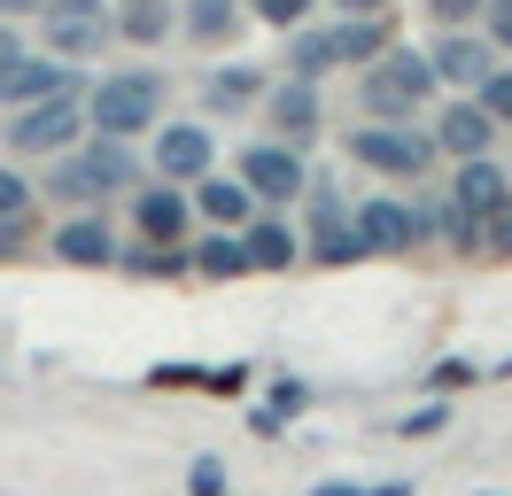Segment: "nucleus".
Segmentation results:
<instances>
[{"label":"nucleus","instance_id":"e433bc0d","mask_svg":"<svg viewBox=\"0 0 512 496\" xmlns=\"http://www.w3.org/2000/svg\"><path fill=\"white\" fill-rule=\"evenodd\" d=\"M326 8H342V16H388V0H326Z\"/></svg>","mask_w":512,"mask_h":496},{"label":"nucleus","instance_id":"b1692460","mask_svg":"<svg viewBox=\"0 0 512 496\" xmlns=\"http://www.w3.org/2000/svg\"><path fill=\"white\" fill-rule=\"evenodd\" d=\"M187 272H202V279H241V272H249V256H241V233H218V225H210V241H194Z\"/></svg>","mask_w":512,"mask_h":496},{"label":"nucleus","instance_id":"f704fd0d","mask_svg":"<svg viewBox=\"0 0 512 496\" xmlns=\"http://www.w3.org/2000/svg\"><path fill=\"white\" fill-rule=\"evenodd\" d=\"M466 380H474V365H466V357H450V365H435V372H427V388H435V396L466 388Z\"/></svg>","mask_w":512,"mask_h":496},{"label":"nucleus","instance_id":"ddd939ff","mask_svg":"<svg viewBox=\"0 0 512 496\" xmlns=\"http://www.w3.org/2000/svg\"><path fill=\"white\" fill-rule=\"evenodd\" d=\"M427 140H435V155L466 163V155H489V148H497V124L481 117L474 93H450L443 109H435V124H427Z\"/></svg>","mask_w":512,"mask_h":496},{"label":"nucleus","instance_id":"7ed1b4c3","mask_svg":"<svg viewBox=\"0 0 512 496\" xmlns=\"http://www.w3.org/2000/svg\"><path fill=\"white\" fill-rule=\"evenodd\" d=\"M388 47V16H342V24H303L288 31V78L319 86L326 70H365V62Z\"/></svg>","mask_w":512,"mask_h":496},{"label":"nucleus","instance_id":"2f4dec72","mask_svg":"<svg viewBox=\"0 0 512 496\" xmlns=\"http://www.w3.org/2000/svg\"><path fill=\"white\" fill-rule=\"evenodd\" d=\"M481 39H489V47H497V55H512V0H481Z\"/></svg>","mask_w":512,"mask_h":496},{"label":"nucleus","instance_id":"4468645a","mask_svg":"<svg viewBox=\"0 0 512 496\" xmlns=\"http://www.w3.org/2000/svg\"><path fill=\"white\" fill-rule=\"evenodd\" d=\"M63 93H78L70 62H55V55H16V62H0V109H32V101H63Z\"/></svg>","mask_w":512,"mask_h":496},{"label":"nucleus","instance_id":"a211bd4d","mask_svg":"<svg viewBox=\"0 0 512 496\" xmlns=\"http://www.w3.org/2000/svg\"><path fill=\"white\" fill-rule=\"evenodd\" d=\"M241 256H249V272H295V256H303V233H295L280 210H256L241 225Z\"/></svg>","mask_w":512,"mask_h":496},{"label":"nucleus","instance_id":"c756f323","mask_svg":"<svg viewBox=\"0 0 512 496\" xmlns=\"http://www.w3.org/2000/svg\"><path fill=\"white\" fill-rule=\"evenodd\" d=\"M303 403H311V396H303V388H295V380H280V388H272V403H264V411H256V427L272 434V427H280V419H295V411H303Z\"/></svg>","mask_w":512,"mask_h":496},{"label":"nucleus","instance_id":"412c9836","mask_svg":"<svg viewBox=\"0 0 512 496\" xmlns=\"http://www.w3.org/2000/svg\"><path fill=\"white\" fill-rule=\"evenodd\" d=\"M109 24H117V39H132V47H163V39L179 31V8H171V0H117Z\"/></svg>","mask_w":512,"mask_h":496},{"label":"nucleus","instance_id":"ea45409f","mask_svg":"<svg viewBox=\"0 0 512 496\" xmlns=\"http://www.w3.org/2000/svg\"><path fill=\"white\" fill-rule=\"evenodd\" d=\"M357 496H412L404 481H381V489H357Z\"/></svg>","mask_w":512,"mask_h":496},{"label":"nucleus","instance_id":"20e7f679","mask_svg":"<svg viewBox=\"0 0 512 496\" xmlns=\"http://www.w3.org/2000/svg\"><path fill=\"white\" fill-rule=\"evenodd\" d=\"M435 70L419 47H381V55L365 62V78H357V101H365V117L373 124H412L427 101H435Z\"/></svg>","mask_w":512,"mask_h":496},{"label":"nucleus","instance_id":"4be33fe9","mask_svg":"<svg viewBox=\"0 0 512 496\" xmlns=\"http://www.w3.org/2000/svg\"><path fill=\"white\" fill-rule=\"evenodd\" d=\"M202 101L233 117V109L264 101V70H249V62H225V70H210V78H202Z\"/></svg>","mask_w":512,"mask_h":496},{"label":"nucleus","instance_id":"9d476101","mask_svg":"<svg viewBox=\"0 0 512 496\" xmlns=\"http://www.w3.org/2000/svg\"><path fill=\"white\" fill-rule=\"evenodd\" d=\"M303 210H311V233H303V248L319 256V264H357L365 248H357V233H350V210H342V194L326 179H311L303 186Z\"/></svg>","mask_w":512,"mask_h":496},{"label":"nucleus","instance_id":"39448f33","mask_svg":"<svg viewBox=\"0 0 512 496\" xmlns=\"http://www.w3.org/2000/svg\"><path fill=\"white\" fill-rule=\"evenodd\" d=\"M39 39L55 62H86L117 47V24H109L101 0H39Z\"/></svg>","mask_w":512,"mask_h":496},{"label":"nucleus","instance_id":"a19ab883","mask_svg":"<svg viewBox=\"0 0 512 496\" xmlns=\"http://www.w3.org/2000/svg\"><path fill=\"white\" fill-rule=\"evenodd\" d=\"M505 372H512V365H505Z\"/></svg>","mask_w":512,"mask_h":496},{"label":"nucleus","instance_id":"1a4fd4ad","mask_svg":"<svg viewBox=\"0 0 512 496\" xmlns=\"http://www.w3.org/2000/svg\"><path fill=\"white\" fill-rule=\"evenodd\" d=\"M350 233L365 256H404V248L427 241V210L419 202H396V194H365L350 210Z\"/></svg>","mask_w":512,"mask_h":496},{"label":"nucleus","instance_id":"f03ea898","mask_svg":"<svg viewBox=\"0 0 512 496\" xmlns=\"http://www.w3.org/2000/svg\"><path fill=\"white\" fill-rule=\"evenodd\" d=\"M163 70H148V62H125V70H101L94 86H86V132H101V140H140V132H156L163 124Z\"/></svg>","mask_w":512,"mask_h":496},{"label":"nucleus","instance_id":"6e6552de","mask_svg":"<svg viewBox=\"0 0 512 496\" xmlns=\"http://www.w3.org/2000/svg\"><path fill=\"white\" fill-rule=\"evenodd\" d=\"M86 140V109H78V93H63V101H32V109H8V148L16 155H55L78 148Z\"/></svg>","mask_w":512,"mask_h":496},{"label":"nucleus","instance_id":"a878e982","mask_svg":"<svg viewBox=\"0 0 512 496\" xmlns=\"http://www.w3.org/2000/svg\"><path fill=\"white\" fill-rule=\"evenodd\" d=\"M474 101H481V117L505 132V124H512V62H497V70L481 78V86H474Z\"/></svg>","mask_w":512,"mask_h":496},{"label":"nucleus","instance_id":"aec40b11","mask_svg":"<svg viewBox=\"0 0 512 496\" xmlns=\"http://www.w3.org/2000/svg\"><path fill=\"white\" fill-rule=\"evenodd\" d=\"M450 202H458L466 217H489V210H505V202H512V179L489 163V155H466L458 179H450Z\"/></svg>","mask_w":512,"mask_h":496},{"label":"nucleus","instance_id":"bb28decb","mask_svg":"<svg viewBox=\"0 0 512 496\" xmlns=\"http://www.w3.org/2000/svg\"><path fill=\"white\" fill-rule=\"evenodd\" d=\"M132 279H179L187 272V248H140V256H117Z\"/></svg>","mask_w":512,"mask_h":496},{"label":"nucleus","instance_id":"c9c22d12","mask_svg":"<svg viewBox=\"0 0 512 496\" xmlns=\"http://www.w3.org/2000/svg\"><path fill=\"white\" fill-rule=\"evenodd\" d=\"M450 427V403H419L412 419H404V434H443Z\"/></svg>","mask_w":512,"mask_h":496},{"label":"nucleus","instance_id":"58836bf2","mask_svg":"<svg viewBox=\"0 0 512 496\" xmlns=\"http://www.w3.org/2000/svg\"><path fill=\"white\" fill-rule=\"evenodd\" d=\"M24 55V39H16V24H0V62H16Z\"/></svg>","mask_w":512,"mask_h":496},{"label":"nucleus","instance_id":"7c9ffc66","mask_svg":"<svg viewBox=\"0 0 512 496\" xmlns=\"http://www.w3.org/2000/svg\"><path fill=\"white\" fill-rule=\"evenodd\" d=\"M419 8H427L443 31H474V16H481V0H419Z\"/></svg>","mask_w":512,"mask_h":496},{"label":"nucleus","instance_id":"dca6fc26","mask_svg":"<svg viewBox=\"0 0 512 496\" xmlns=\"http://www.w3.org/2000/svg\"><path fill=\"white\" fill-rule=\"evenodd\" d=\"M55 256L78 264V272H109V264H117V233H109V217H101V210H70L63 225H55Z\"/></svg>","mask_w":512,"mask_h":496},{"label":"nucleus","instance_id":"9b49d317","mask_svg":"<svg viewBox=\"0 0 512 496\" xmlns=\"http://www.w3.org/2000/svg\"><path fill=\"white\" fill-rule=\"evenodd\" d=\"M427 55V70H435V86L443 93H474L489 70H497V47L489 39H474V31H443L435 47H419Z\"/></svg>","mask_w":512,"mask_h":496},{"label":"nucleus","instance_id":"4c0bfd02","mask_svg":"<svg viewBox=\"0 0 512 496\" xmlns=\"http://www.w3.org/2000/svg\"><path fill=\"white\" fill-rule=\"evenodd\" d=\"M24 16H39V0H0V24H24Z\"/></svg>","mask_w":512,"mask_h":496},{"label":"nucleus","instance_id":"f8f14e48","mask_svg":"<svg viewBox=\"0 0 512 496\" xmlns=\"http://www.w3.org/2000/svg\"><path fill=\"white\" fill-rule=\"evenodd\" d=\"M202 171H218L210 124H156V179L163 186H194Z\"/></svg>","mask_w":512,"mask_h":496},{"label":"nucleus","instance_id":"423d86ee","mask_svg":"<svg viewBox=\"0 0 512 496\" xmlns=\"http://www.w3.org/2000/svg\"><path fill=\"white\" fill-rule=\"evenodd\" d=\"M350 163L365 171H381V179H427L435 171V140L419 132V124H357L350 132Z\"/></svg>","mask_w":512,"mask_h":496},{"label":"nucleus","instance_id":"5701e85b","mask_svg":"<svg viewBox=\"0 0 512 496\" xmlns=\"http://www.w3.org/2000/svg\"><path fill=\"white\" fill-rule=\"evenodd\" d=\"M179 31L202 39V47H218V39L241 31V0H187V8H179Z\"/></svg>","mask_w":512,"mask_h":496},{"label":"nucleus","instance_id":"0eeeda50","mask_svg":"<svg viewBox=\"0 0 512 496\" xmlns=\"http://www.w3.org/2000/svg\"><path fill=\"white\" fill-rule=\"evenodd\" d=\"M233 179L249 186L256 210H288V202H303V186H311V163H303V148H288V140H256V148L233 163Z\"/></svg>","mask_w":512,"mask_h":496},{"label":"nucleus","instance_id":"cd10ccee","mask_svg":"<svg viewBox=\"0 0 512 496\" xmlns=\"http://www.w3.org/2000/svg\"><path fill=\"white\" fill-rule=\"evenodd\" d=\"M311 8H319V0H249V16H256V24H272V31H303V24H311Z\"/></svg>","mask_w":512,"mask_h":496},{"label":"nucleus","instance_id":"473e14b6","mask_svg":"<svg viewBox=\"0 0 512 496\" xmlns=\"http://www.w3.org/2000/svg\"><path fill=\"white\" fill-rule=\"evenodd\" d=\"M481 248H489V256H512V202L481 217Z\"/></svg>","mask_w":512,"mask_h":496},{"label":"nucleus","instance_id":"72a5a7b5","mask_svg":"<svg viewBox=\"0 0 512 496\" xmlns=\"http://www.w3.org/2000/svg\"><path fill=\"white\" fill-rule=\"evenodd\" d=\"M187 489L194 496H225V458H194L187 465Z\"/></svg>","mask_w":512,"mask_h":496},{"label":"nucleus","instance_id":"f257e3e1","mask_svg":"<svg viewBox=\"0 0 512 496\" xmlns=\"http://www.w3.org/2000/svg\"><path fill=\"white\" fill-rule=\"evenodd\" d=\"M132 179H140L132 140H101V132H86L78 148H63L55 163H47L39 194H47V202H63V210H101V202H109V194H125Z\"/></svg>","mask_w":512,"mask_h":496},{"label":"nucleus","instance_id":"393cba45","mask_svg":"<svg viewBox=\"0 0 512 496\" xmlns=\"http://www.w3.org/2000/svg\"><path fill=\"white\" fill-rule=\"evenodd\" d=\"M419 210H427V233H443L450 248H466V256L481 248V217H466L458 202H419Z\"/></svg>","mask_w":512,"mask_h":496},{"label":"nucleus","instance_id":"2eb2a0df","mask_svg":"<svg viewBox=\"0 0 512 496\" xmlns=\"http://www.w3.org/2000/svg\"><path fill=\"white\" fill-rule=\"evenodd\" d=\"M132 225H140V241H148V248H187V233H194V202H187V186H140V202H132Z\"/></svg>","mask_w":512,"mask_h":496},{"label":"nucleus","instance_id":"f3484780","mask_svg":"<svg viewBox=\"0 0 512 496\" xmlns=\"http://www.w3.org/2000/svg\"><path fill=\"white\" fill-rule=\"evenodd\" d=\"M264 124H272V140L303 148V140L319 132V86H303V78H280V86H264Z\"/></svg>","mask_w":512,"mask_h":496},{"label":"nucleus","instance_id":"c85d7f7f","mask_svg":"<svg viewBox=\"0 0 512 496\" xmlns=\"http://www.w3.org/2000/svg\"><path fill=\"white\" fill-rule=\"evenodd\" d=\"M39 202V186L24 179V171H8V163H0V225H8V217H24Z\"/></svg>","mask_w":512,"mask_h":496},{"label":"nucleus","instance_id":"6ab92c4d","mask_svg":"<svg viewBox=\"0 0 512 496\" xmlns=\"http://www.w3.org/2000/svg\"><path fill=\"white\" fill-rule=\"evenodd\" d=\"M187 202H194V217H202V225H218V233H241V225L256 217L249 186H241V179H218V171H202V179L187 186Z\"/></svg>","mask_w":512,"mask_h":496}]
</instances>
